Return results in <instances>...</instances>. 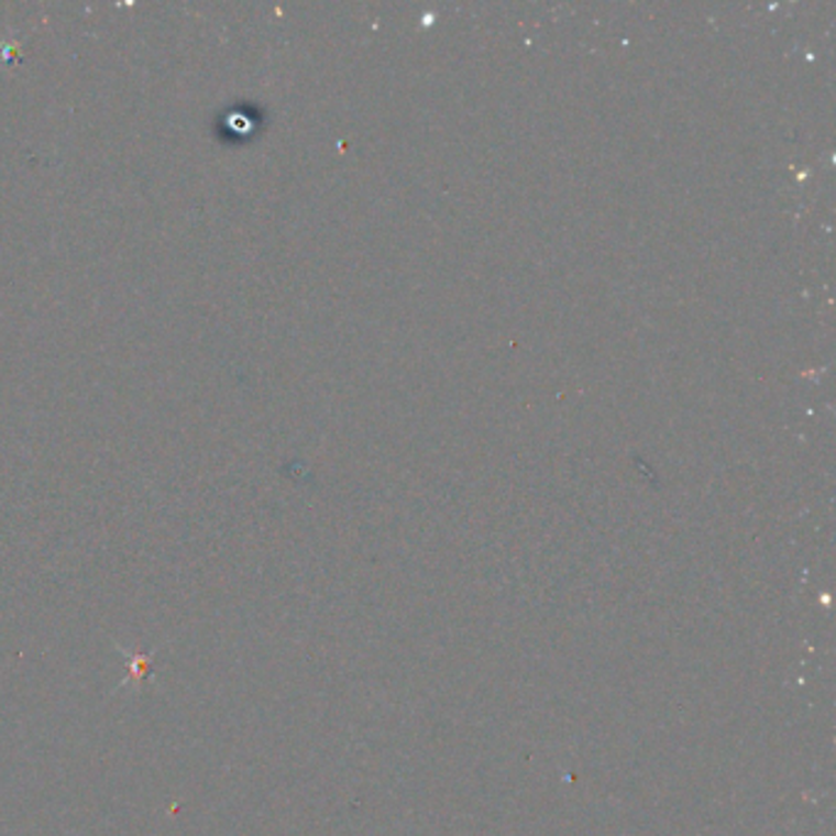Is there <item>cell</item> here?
<instances>
[{
    "instance_id": "obj_1",
    "label": "cell",
    "mask_w": 836,
    "mask_h": 836,
    "mask_svg": "<svg viewBox=\"0 0 836 836\" xmlns=\"http://www.w3.org/2000/svg\"><path fill=\"white\" fill-rule=\"evenodd\" d=\"M118 650H121V656H125L128 662H131V672H128V680L121 682V688H125L128 682L150 680V668H153V652H128L125 648H118Z\"/></svg>"
}]
</instances>
